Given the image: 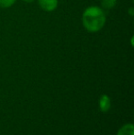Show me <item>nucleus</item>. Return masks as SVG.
Returning <instances> with one entry per match:
<instances>
[{"label":"nucleus","instance_id":"obj_1","mask_svg":"<svg viewBox=\"0 0 134 135\" xmlns=\"http://www.w3.org/2000/svg\"><path fill=\"white\" fill-rule=\"evenodd\" d=\"M107 16L105 10L98 6H89L82 14V24L89 33H97L105 27Z\"/></svg>","mask_w":134,"mask_h":135},{"label":"nucleus","instance_id":"obj_2","mask_svg":"<svg viewBox=\"0 0 134 135\" xmlns=\"http://www.w3.org/2000/svg\"><path fill=\"white\" fill-rule=\"evenodd\" d=\"M41 10L45 12H53L59 5V0H37Z\"/></svg>","mask_w":134,"mask_h":135},{"label":"nucleus","instance_id":"obj_3","mask_svg":"<svg viewBox=\"0 0 134 135\" xmlns=\"http://www.w3.org/2000/svg\"><path fill=\"white\" fill-rule=\"evenodd\" d=\"M98 108L101 112H108L111 108V98L108 95L103 94L98 99Z\"/></svg>","mask_w":134,"mask_h":135},{"label":"nucleus","instance_id":"obj_4","mask_svg":"<svg viewBox=\"0 0 134 135\" xmlns=\"http://www.w3.org/2000/svg\"><path fill=\"white\" fill-rule=\"evenodd\" d=\"M116 135H134V126L131 122L122 125L118 130Z\"/></svg>","mask_w":134,"mask_h":135},{"label":"nucleus","instance_id":"obj_5","mask_svg":"<svg viewBox=\"0 0 134 135\" xmlns=\"http://www.w3.org/2000/svg\"><path fill=\"white\" fill-rule=\"evenodd\" d=\"M118 0H101L100 5L104 10H111L116 7Z\"/></svg>","mask_w":134,"mask_h":135},{"label":"nucleus","instance_id":"obj_6","mask_svg":"<svg viewBox=\"0 0 134 135\" xmlns=\"http://www.w3.org/2000/svg\"><path fill=\"white\" fill-rule=\"evenodd\" d=\"M17 0H0V8L7 9L13 7L16 4Z\"/></svg>","mask_w":134,"mask_h":135},{"label":"nucleus","instance_id":"obj_7","mask_svg":"<svg viewBox=\"0 0 134 135\" xmlns=\"http://www.w3.org/2000/svg\"><path fill=\"white\" fill-rule=\"evenodd\" d=\"M128 13H129V15L131 17H132L134 16V8H133V7H131L129 8V11H128Z\"/></svg>","mask_w":134,"mask_h":135},{"label":"nucleus","instance_id":"obj_8","mask_svg":"<svg viewBox=\"0 0 134 135\" xmlns=\"http://www.w3.org/2000/svg\"><path fill=\"white\" fill-rule=\"evenodd\" d=\"M21 1L25 2V3L29 4V3H33V2H34V1H36V0H21Z\"/></svg>","mask_w":134,"mask_h":135},{"label":"nucleus","instance_id":"obj_9","mask_svg":"<svg viewBox=\"0 0 134 135\" xmlns=\"http://www.w3.org/2000/svg\"><path fill=\"white\" fill-rule=\"evenodd\" d=\"M131 46H133V36L131 37Z\"/></svg>","mask_w":134,"mask_h":135}]
</instances>
